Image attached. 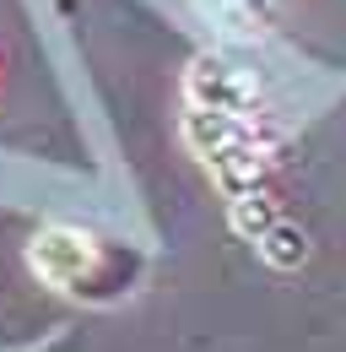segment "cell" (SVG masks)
<instances>
[{"label":"cell","instance_id":"2","mask_svg":"<svg viewBox=\"0 0 346 352\" xmlns=\"http://www.w3.org/2000/svg\"><path fill=\"white\" fill-rule=\"evenodd\" d=\"M216 6H222L227 16H238V22H265L276 0H216Z\"/></svg>","mask_w":346,"mask_h":352},{"label":"cell","instance_id":"1","mask_svg":"<svg viewBox=\"0 0 346 352\" xmlns=\"http://www.w3.org/2000/svg\"><path fill=\"white\" fill-rule=\"evenodd\" d=\"M33 271L71 298H114L130 287L141 261L108 239H92L76 228H49L33 239Z\"/></svg>","mask_w":346,"mask_h":352}]
</instances>
